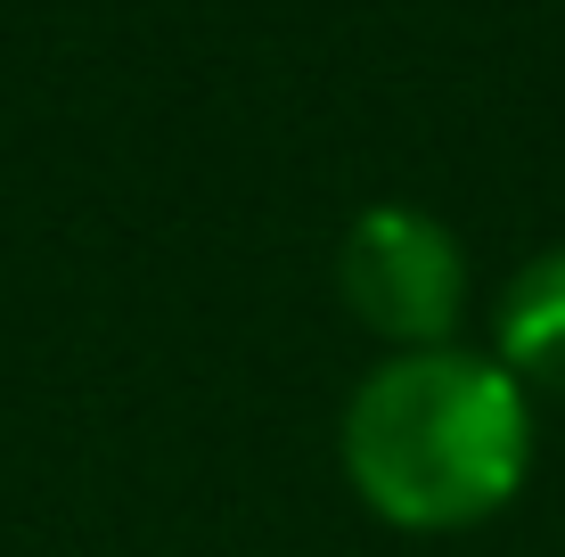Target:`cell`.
<instances>
[{
  "instance_id": "obj_3",
  "label": "cell",
  "mask_w": 565,
  "mask_h": 557,
  "mask_svg": "<svg viewBox=\"0 0 565 557\" xmlns=\"http://www.w3.org/2000/svg\"><path fill=\"white\" fill-rule=\"evenodd\" d=\"M492 336H500V369H509L524 394L533 386L565 394V246H541L509 279Z\"/></svg>"
},
{
  "instance_id": "obj_1",
  "label": "cell",
  "mask_w": 565,
  "mask_h": 557,
  "mask_svg": "<svg viewBox=\"0 0 565 557\" xmlns=\"http://www.w3.org/2000/svg\"><path fill=\"white\" fill-rule=\"evenodd\" d=\"M533 468V394L500 353H394L344 401V475L402 533H467L500 516Z\"/></svg>"
},
{
  "instance_id": "obj_2",
  "label": "cell",
  "mask_w": 565,
  "mask_h": 557,
  "mask_svg": "<svg viewBox=\"0 0 565 557\" xmlns=\"http://www.w3.org/2000/svg\"><path fill=\"white\" fill-rule=\"evenodd\" d=\"M337 296L394 353L451 344L467 312V255L451 222H435L426 205H361L337 246Z\"/></svg>"
}]
</instances>
